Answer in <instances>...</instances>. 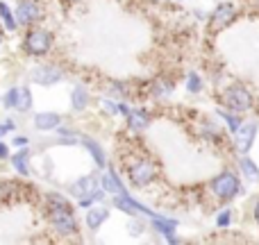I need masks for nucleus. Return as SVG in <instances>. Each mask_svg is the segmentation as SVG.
<instances>
[{"label":"nucleus","instance_id":"c756f323","mask_svg":"<svg viewBox=\"0 0 259 245\" xmlns=\"http://www.w3.org/2000/svg\"><path fill=\"white\" fill-rule=\"evenodd\" d=\"M9 157V148L5 143H0V159H7Z\"/></svg>","mask_w":259,"mask_h":245},{"label":"nucleus","instance_id":"f8f14e48","mask_svg":"<svg viewBox=\"0 0 259 245\" xmlns=\"http://www.w3.org/2000/svg\"><path fill=\"white\" fill-rule=\"evenodd\" d=\"M62 118L59 114H53V112H44V114H36L34 116V127L41 129V132H50V129H57Z\"/></svg>","mask_w":259,"mask_h":245},{"label":"nucleus","instance_id":"dca6fc26","mask_svg":"<svg viewBox=\"0 0 259 245\" xmlns=\"http://www.w3.org/2000/svg\"><path fill=\"white\" fill-rule=\"evenodd\" d=\"M71 103H73V109H75V112L87 109V105H89V91H87L84 86H75L71 93Z\"/></svg>","mask_w":259,"mask_h":245},{"label":"nucleus","instance_id":"39448f33","mask_svg":"<svg viewBox=\"0 0 259 245\" xmlns=\"http://www.w3.org/2000/svg\"><path fill=\"white\" fill-rule=\"evenodd\" d=\"M127 177L137 188H146L157 179V166L152 164L150 159L141 157V159L132 161V164L127 166Z\"/></svg>","mask_w":259,"mask_h":245},{"label":"nucleus","instance_id":"c85d7f7f","mask_svg":"<svg viewBox=\"0 0 259 245\" xmlns=\"http://www.w3.org/2000/svg\"><path fill=\"white\" fill-rule=\"evenodd\" d=\"M27 141H30V138H27V136H16V138H14V145H18V148H25V145H27Z\"/></svg>","mask_w":259,"mask_h":245},{"label":"nucleus","instance_id":"6ab92c4d","mask_svg":"<svg viewBox=\"0 0 259 245\" xmlns=\"http://www.w3.org/2000/svg\"><path fill=\"white\" fill-rule=\"evenodd\" d=\"M82 143H84V148L91 152V157L96 159V164H98L100 168H103V166H105V152H103V148H100L98 143L94 141V138H87V136L82 138Z\"/></svg>","mask_w":259,"mask_h":245},{"label":"nucleus","instance_id":"b1692460","mask_svg":"<svg viewBox=\"0 0 259 245\" xmlns=\"http://www.w3.org/2000/svg\"><path fill=\"white\" fill-rule=\"evenodd\" d=\"M152 93L157 95V98H168L170 93H173V82H157L155 86H152Z\"/></svg>","mask_w":259,"mask_h":245},{"label":"nucleus","instance_id":"2eb2a0df","mask_svg":"<svg viewBox=\"0 0 259 245\" xmlns=\"http://www.w3.org/2000/svg\"><path fill=\"white\" fill-rule=\"evenodd\" d=\"M125 116H127V123L132 129H146L148 125H150V116H148L146 112H139V109H130Z\"/></svg>","mask_w":259,"mask_h":245},{"label":"nucleus","instance_id":"6e6552de","mask_svg":"<svg viewBox=\"0 0 259 245\" xmlns=\"http://www.w3.org/2000/svg\"><path fill=\"white\" fill-rule=\"evenodd\" d=\"M237 18V7L232 3H221L219 7L211 12V18H209V30L219 32V30H225L230 23H234Z\"/></svg>","mask_w":259,"mask_h":245},{"label":"nucleus","instance_id":"f3484780","mask_svg":"<svg viewBox=\"0 0 259 245\" xmlns=\"http://www.w3.org/2000/svg\"><path fill=\"white\" fill-rule=\"evenodd\" d=\"M32 105H34V100H32V91L27 89V86H21L18 89V100H16V109L18 112H30Z\"/></svg>","mask_w":259,"mask_h":245},{"label":"nucleus","instance_id":"20e7f679","mask_svg":"<svg viewBox=\"0 0 259 245\" xmlns=\"http://www.w3.org/2000/svg\"><path fill=\"white\" fill-rule=\"evenodd\" d=\"M209 188H211V193H214L219 200H223V202L232 200V198H237L239 193H241L239 177L232 173V170H223V173H219L214 179H211Z\"/></svg>","mask_w":259,"mask_h":245},{"label":"nucleus","instance_id":"cd10ccee","mask_svg":"<svg viewBox=\"0 0 259 245\" xmlns=\"http://www.w3.org/2000/svg\"><path fill=\"white\" fill-rule=\"evenodd\" d=\"M9 129H14V123L12 121H5V125H0V136H5Z\"/></svg>","mask_w":259,"mask_h":245},{"label":"nucleus","instance_id":"4468645a","mask_svg":"<svg viewBox=\"0 0 259 245\" xmlns=\"http://www.w3.org/2000/svg\"><path fill=\"white\" fill-rule=\"evenodd\" d=\"M107 218H109V211L103 209V207H94V209L87 211V225H89V229H98Z\"/></svg>","mask_w":259,"mask_h":245},{"label":"nucleus","instance_id":"1a4fd4ad","mask_svg":"<svg viewBox=\"0 0 259 245\" xmlns=\"http://www.w3.org/2000/svg\"><path fill=\"white\" fill-rule=\"evenodd\" d=\"M255 136H257V123H246L234 132V150L246 155L248 150L252 148L255 143Z\"/></svg>","mask_w":259,"mask_h":245},{"label":"nucleus","instance_id":"473e14b6","mask_svg":"<svg viewBox=\"0 0 259 245\" xmlns=\"http://www.w3.org/2000/svg\"><path fill=\"white\" fill-rule=\"evenodd\" d=\"M66 3H77V0H66Z\"/></svg>","mask_w":259,"mask_h":245},{"label":"nucleus","instance_id":"a211bd4d","mask_svg":"<svg viewBox=\"0 0 259 245\" xmlns=\"http://www.w3.org/2000/svg\"><path fill=\"white\" fill-rule=\"evenodd\" d=\"M239 166H241L243 177L252 179V182H259V168H257L255 161L248 159V157H243V159H239Z\"/></svg>","mask_w":259,"mask_h":245},{"label":"nucleus","instance_id":"f03ea898","mask_svg":"<svg viewBox=\"0 0 259 245\" xmlns=\"http://www.w3.org/2000/svg\"><path fill=\"white\" fill-rule=\"evenodd\" d=\"M53 50V34L46 27H30L23 39V53L30 57H46Z\"/></svg>","mask_w":259,"mask_h":245},{"label":"nucleus","instance_id":"2f4dec72","mask_svg":"<svg viewBox=\"0 0 259 245\" xmlns=\"http://www.w3.org/2000/svg\"><path fill=\"white\" fill-rule=\"evenodd\" d=\"M0 45H3V32H0Z\"/></svg>","mask_w":259,"mask_h":245},{"label":"nucleus","instance_id":"0eeeda50","mask_svg":"<svg viewBox=\"0 0 259 245\" xmlns=\"http://www.w3.org/2000/svg\"><path fill=\"white\" fill-rule=\"evenodd\" d=\"M30 77H32V82H36V84H41V86H53L62 80L64 73H62V68L55 66V64H39V66H34L30 71Z\"/></svg>","mask_w":259,"mask_h":245},{"label":"nucleus","instance_id":"4be33fe9","mask_svg":"<svg viewBox=\"0 0 259 245\" xmlns=\"http://www.w3.org/2000/svg\"><path fill=\"white\" fill-rule=\"evenodd\" d=\"M219 116L223 118L225 123H228V127H230V132H237L239 127H241V118H239V114H234V112H219Z\"/></svg>","mask_w":259,"mask_h":245},{"label":"nucleus","instance_id":"9b49d317","mask_svg":"<svg viewBox=\"0 0 259 245\" xmlns=\"http://www.w3.org/2000/svg\"><path fill=\"white\" fill-rule=\"evenodd\" d=\"M96 186H98V177H94V175H87V177H80L75 184L71 186V193L75 198H87V195H91V193L96 191Z\"/></svg>","mask_w":259,"mask_h":245},{"label":"nucleus","instance_id":"423d86ee","mask_svg":"<svg viewBox=\"0 0 259 245\" xmlns=\"http://www.w3.org/2000/svg\"><path fill=\"white\" fill-rule=\"evenodd\" d=\"M16 25L21 27H30L36 21L44 18V7H41L39 0H21L16 7Z\"/></svg>","mask_w":259,"mask_h":245},{"label":"nucleus","instance_id":"9d476101","mask_svg":"<svg viewBox=\"0 0 259 245\" xmlns=\"http://www.w3.org/2000/svg\"><path fill=\"white\" fill-rule=\"evenodd\" d=\"M100 184H103V191L105 193H112L114 198H116V195H127V188L123 186V182L116 177V173H114V170L105 173L103 177H100Z\"/></svg>","mask_w":259,"mask_h":245},{"label":"nucleus","instance_id":"bb28decb","mask_svg":"<svg viewBox=\"0 0 259 245\" xmlns=\"http://www.w3.org/2000/svg\"><path fill=\"white\" fill-rule=\"evenodd\" d=\"M230 220H232V216H230V211H221V214H219V218H216V225H219V227H228V225H230Z\"/></svg>","mask_w":259,"mask_h":245},{"label":"nucleus","instance_id":"7ed1b4c3","mask_svg":"<svg viewBox=\"0 0 259 245\" xmlns=\"http://www.w3.org/2000/svg\"><path fill=\"white\" fill-rule=\"evenodd\" d=\"M223 107L228 112L234 114H243L252 109V93L246 89L243 84H230L228 89L223 91Z\"/></svg>","mask_w":259,"mask_h":245},{"label":"nucleus","instance_id":"412c9836","mask_svg":"<svg viewBox=\"0 0 259 245\" xmlns=\"http://www.w3.org/2000/svg\"><path fill=\"white\" fill-rule=\"evenodd\" d=\"M12 164H14V168L23 175V177H27V175H30V168H27V152H18V155H14L12 157Z\"/></svg>","mask_w":259,"mask_h":245},{"label":"nucleus","instance_id":"ddd939ff","mask_svg":"<svg viewBox=\"0 0 259 245\" xmlns=\"http://www.w3.org/2000/svg\"><path fill=\"white\" fill-rule=\"evenodd\" d=\"M152 227H155L161 236L168 238V241H175L173 232H175V227H178V223H175V220H166L164 216H152Z\"/></svg>","mask_w":259,"mask_h":245},{"label":"nucleus","instance_id":"5701e85b","mask_svg":"<svg viewBox=\"0 0 259 245\" xmlns=\"http://www.w3.org/2000/svg\"><path fill=\"white\" fill-rule=\"evenodd\" d=\"M187 91L189 93H200L202 91V80H200V75L198 73H189L187 75Z\"/></svg>","mask_w":259,"mask_h":245},{"label":"nucleus","instance_id":"f257e3e1","mask_svg":"<svg viewBox=\"0 0 259 245\" xmlns=\"http://www.w3.org/2000/svg\"><path fill=\"white\" fill-rule=\"evenodd\" d=\"M46 209H48V220L50 227L59 236H73L77 234V220L73 214L71 202L59 193H48L46 195Z\"/></svg>","mask_w":259,"mask_h":245},{"label":"nucleus","instance_id":"a878e982","mask_svg":"<svg viewBox=\"0 0 259 245\" xmlns=\"http://www.w3.org/2000/svg\"><path fill=\"white\" fill-rule=\"evenodd\" d=\"M103 107H105V112H107V114H118V112H121V105L114 103V100H109V98L103 100Z\"/></svg>","mask_w":259,"mask_h":245},{"label":"nucleus","instance_id":"aec40b11","mask_svg":"<svg viewBox=\"0 0 259 245\" xmlns=\"http://www.w3.org/2000/svg\"><path fill=\"white\" fill-rule=\"evenodd\" d=\"M0 21L5 23V30H7V32L16 30V18H14L12 9L7 7V3H0Z\"/></svg>","mask_w":259,"mask_h":245},{"label":"nucleus","instance_id":"393cba45","mask_svg":"<svg viewBox=\"0 0 259 245\" xmlns=\"http://www.w3.org/2000/svg\"><path fill=\"white\" fill-rule=\"evenodd\" d=\"M16 100H18V89H9L7 93L3 95V107H7V109L16 107Z\"/></svg>","mask_w":259,"mask_h":245},{"label":"nucleus","instance_id":"7c9ffc66","mask_svg":"<svg viewBox=\"0 0 259 245\" xmlns=\"http://www.w3.org/2000/svg\"><path fill=\"white\" fill-rule=\"evenodd\" d=\"M255 223L259 225V200H257V205H255Z\"/></svg>","mask_w":259,"mask_h":245}]
</instances>
